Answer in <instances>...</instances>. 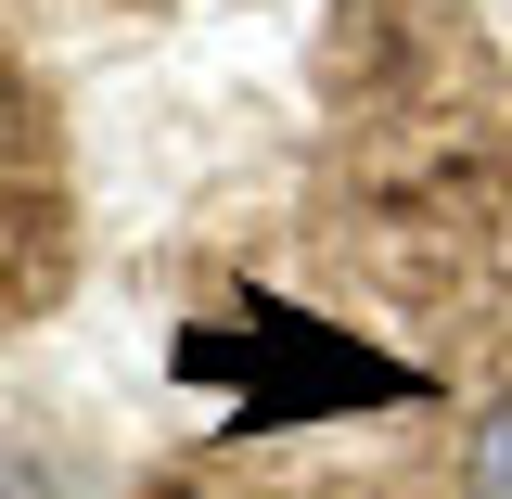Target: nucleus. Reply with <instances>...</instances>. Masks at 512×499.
<instances>
[{
  "mask_svg": "<svg viewBox=\"0 0 512 499\" xmlns=\"http://www.w3.org/2000/svg\"><path fill=\"white\" fill-rule=\"evenodd\" d=\"M474 499H512V410L474 436Z\"/></svg>",
  "mask_w": 512,
  "mask_h": 499,
  "instance_id": "f257e3e1",
  "label": "nucleus"
}]
</instances>
